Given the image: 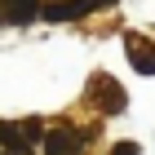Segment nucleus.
I'll return each instance as SVG.
<instances>
[{"label": "nucleus", "mask_w": 155, "mask_h": 155, "mask_svg": "<svg viewBox=\"0 0 155 155\" xmlns=\"http://www.w3.org/2000/svg\"><path fill=\"white\" fill-rule=\"evenodd\" d=\"M9 155H27V151H9Z\"/></svg>", "instance_id": "nucleus-8"}, {"label": "nucleus", "mask_w": 155, "mask_h": 155, "mask_svg": "<svg viewBox=\"0 0 155 155\" xmlns=\"http://www.w3.org/2000/svg\"><path fill=\"white\" fill-rule=\"evenodd\" d=\"M124 49H129V58H133V67L142 75H155V45L146 36H137V31H129L124 36Z\"/></svg>", "instance_id": "nucleus-4"}, {"label": "nucleus", "mask_w": 155, "mask_h": 155, "mask_svg": "<svg viewBox=\"0 0 155 155\" xmlns=\"http://www.w3.org/2000/svg\"><path fill=\"white\" fill-rule=\"evenodd\" d=\"M40 137H45L40 120H13V124H0V142H5V151H31Z\"/></svg>", "instance_id": "nucleus-2"}, {"label": "nucleus", "mask_w": 155, "mask_h": 155, "mask_svg": "<svg viewBox=\"0 0 155 155\" xmlns=\"http://www.w3.org/2000/svg\"><path fill=\"white\" fill-rule=\"evenodd\" d=\"M97 5H107V0H53L40 13H45L49 22H71V18H84L89 9H97Z\"/></svg>", "instance_id": "nucleus-3"}, {"label": "nucleus", "mask_w": 155, "mask_h": 155, "mask_svg": "<svg viewBox=\"0 0 155 155\" xmlns=\"http://www.w3.org/2000/svg\"><path fill=\"white\" fill-rule=\"evenodd\" d=\"M31 18H36V0H0V22L27 27Z\"/></svg>", "instance_id": "nucleus-5"}, {"label": "nucleus", "mask_w": 155, "mask_h": 155, "mask_svg": "<svg viewBox=\"0 0 155 155\" xmlns=\"http://www.w3.org/2000/svg\"><path fill=\"white\" fill-rule=\"evenodd\" d=\"M111 155H142V146H137V142H115Z\"/></svg>", "instance_id": "nucleus-7"}, {"label": "nucleus", "mask_w": 155, "mask_h": 155, "mask_svg": "<svg viewBox=\"0 0 155 155\" xmlns=\"http://www.w3.org/2000/svg\"><path fill=\"white\" fill-rule=\"evenodd\" d=\"M45 151H49V155H84V142L75 137L71 129H58V133L45 137Z\"/></svg>", "instance_id": "nucleus-6"}, {"label": "nucleus", "mask_w": 155, "mask_h": 155, "mask_svg": "<svg viewBox=\"0 0 155 155\" xmlns=\"http://www.w3.org/2000/svg\"><path fill=\"white\" fill-rule=\"evenodd\" d=\"M89 102H93L102 115H120V111H124V89H120L111 75L97 71L93 80H89Z\"/></svg>", "instance_id": "nucleus-1"}]
</instances>
